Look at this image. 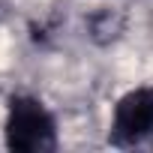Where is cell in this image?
Returning <instances> with one entry per match:
<instances>
[{"label":"cell","instance_id":"cell-1","mask_svg":"<svg viewBox=\"0 0 153 153\" xmlns=\"http://www.w3.org/2000/svg\"><path fill=\"white\" fill-rule=\"evenodd\" d=\"M6 147L24 153H45L57 147V126L48 108L33 96H12L6 111Z\"/></svg>","mask_w":153,"mask_h":153},{"label":"cell","instance_id":"cell-2","mask_svg":"<svg viewBox=\"0 0 153 153\" xmlns=\"http://www.w3.org/2000/svg\"><path fill=\"white\" fill-rule=\"evenodd\" d=\"M111 144L132 147L147 138H153V87L129 90L117 105L111 117Z\"/></svg>","mask_w":153,"mask_h":153}]
</instances>
